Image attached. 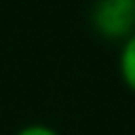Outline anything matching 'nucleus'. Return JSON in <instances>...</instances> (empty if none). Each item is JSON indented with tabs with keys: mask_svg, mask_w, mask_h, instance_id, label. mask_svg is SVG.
Returning a JSON list of instances; mask_svg holds the SVG:
<instances>
[{
	"mask_svg": "<svg viewBox=\"0 0 135 135\" xmlns=\"http://www.w3.org/2000/svg\"><path fill=\"white\" fill-rule=\"evenodd\" d=\"M15 135H59L53 127H49V124H25L23 129H19Z\"/></svg>",
	"mask_w": 135,
	"mask_h": 135,
	"instance_id": "obj_3",
	"label": "nucleus"
},
{
	"mask_svg": "<svg viewBox=\"0 0 135 135\" xmlns=\"http://www.w3.org/2000/svg\"><path fill=\"white\" fill-rule=\"evenodd\" d=\"M118 70H120V78H122L124 86L131 93H135V34L122 42Z\"/></svg>",
	"mask_w": 135,
	"mask_h": 135,
	"instance_id": "obj_2",
	"label": "nucleus"
},
{
	"mask_svg": "<svg viewBox=\"0 0 135 135\" xmlns=\"http://www.w3.org/2000/svg\"><path fill=\"white\" fill-rule=\"evenodd\" d=\"M93 25L105 38H129L135 34V0H97Z\"/></svg>",
	"mask_w": 135,
	"mask_h": 135,
	"instance_id": "obj_1",
	"label": "nucleus"
}]
</instances>
